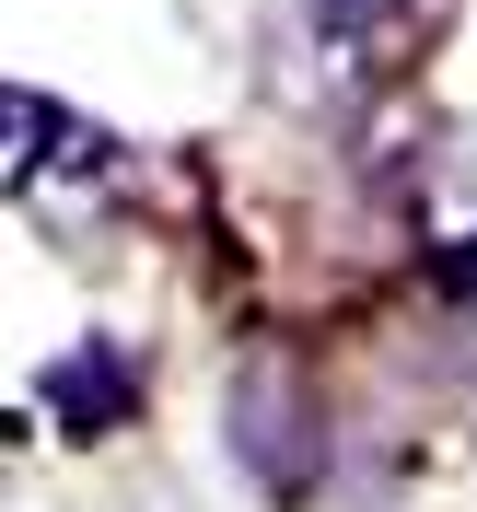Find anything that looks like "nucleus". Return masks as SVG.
I'll return each instance as SVG.
<instances>
[{
	"instance_id": "obj_3",
	"label": "nucleus",
	"mask_w": 477,
	"mask_h": 512,
	"mask_svg": "<svg viewBox=\"0 0 477 512\" xmlns=\"http://www.w3.org/2000/svg\"><path fill=\"white\" fill-rule=\"evenodd\" d=\"M233 443H245V466H268V489H315L326 431L303 408L291 361H245V384H233Z\"/></svg>"
},
{
	"instance_id": "obj_2",
	"label": "nucleus",
	"mask_w": 477,
	"mask_h": 512,
	"mask_svg": "<svg viewBox=\"0 0 477 512\" xmlns=\"http://www.w3.org/2000/svg\"><path fill=\"white\" fill-rule=\"evenodd\" d=\"M419 35V0H268V82L280 105H361Z\"/></svg>"
},
{
	"instance_id": "obj_5",
	"label": "nucleus",
	"mask_w": 477,
	"mask_h": 512,
	"mask_svg": "<svg viewBox=\"0 0 477 512\" xmlns=\"http://www.w3.org/2000/svg\"><path fill=\"white\" fill-rule=\"evenodd\" d=\"M454 291H466V303H477V245H454Z\"/></svg>"
},
{
	"instance_id": "obj_1",
	"label": "nucleus",
	"mask_w": 477,
	"mask_h": 512,
	"mask_svg": "<svg viewBox=\"0 0 477 512\" xmlns=\"http://www.w3.org/2000/svg\"><path fill=\"white\" fill-rule=\"evenodd\" d=\"M0 175H12V198H24V222L59 233V245H94V233L128 210V152L105 140V128L59 117L35 82H12V152H0Z\"/></svg>"
},
{
	"instance_id": "obj_4",
	"label": "nucleus",
	"mask_w": 477,
	"mask_h": 512,
	"mask_svg": "<svg viewBox=\"0 0 477 512\" xmlns=\"http://www.w3.org/2000/svg\"><path fill=\"white\" fill-rule=\"evenodd\" d=\"M47 408H59L70 443L117 431V419L140 408V373H128V350H117V338H82V350H59V361H47Z\"/></svg>"
}]
</instances>
